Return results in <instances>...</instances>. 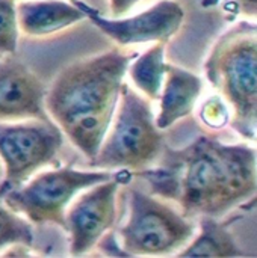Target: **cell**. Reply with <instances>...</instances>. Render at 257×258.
<instances>
[{"instance_id":"277c9868","label":"cell","mask_w":257,"mask_h":258,"mask_svg":"<svg viewBox=\"0 0 257 258\" xmlns=\"http://www.w3.org/2000/svg\"><path fill=\"white\" fill-rule=\"evenodd\" d=\"M118 101L114 128L89 160V166L95 169H147L165 150L162 130L156 125L151 106L127 83H123Z\"/></svg>"},{"instance_id":"52a82bcc","label":"cell","mask_w":257,"mask_h":258,"mask_svg":"<svg viewBox=\"0 0 257 258\" xmlns=\"http://www.w3.org/2000/svg\"><path fill=\"white\" fill-rule=\"evenodd\" d=\"M62 145L64 133L53 121L0 122V162L5 172L0 198L11 189L24 184L42 166L52 163Z\"/></svg>"},{"instance_id":"2e32d148","label":"cell","mask_w":257,"mask_h":258,"mask_svg":"<svg viewBox=\"0 0 257 258\" xmlns=\"http://www.w3.org/2000/svg\"><path fill=\"white\" fill-rule=\"evenodd\" d=\"M18 23L15 0H0V54H15Z\"/></svg>"},{"instance_id":"ba28073f","label":"cell","mask_w":257,"mask_h":258,"mask_svg":"<svg viewBox=\"0 0 257 258\" xmlns=\"http://www.w3.org/2000/svg\"><path fill=\"white\" fill-rule=\"evenodd\" d=\"M77 5L106 36L121 47L165 41L176 35L185 20V11L176 0H161L141 14L126 18H106L82 0H71Z\"/></svg>"},{"instance_id":"9a60e30c","label":"cell","mask_w":257,"mask_h":258,"mask_svg":"<svg viewBox=\"0 0 257 258\" xmlns=\"http://www.w3.org/2000/svg\"><path fill=\"white\" fill-rule=\"evenodd\" d=\"M33 242L32 227L20 215L0 204V249L9 246H30Z\"/></svg>"},{"instance_id":"30bf717a","label":"cell","mask_w":257,"mask_h":258,"mask_svg":"<svg viewBox=\"0 0 257 258\" xmlns=\"http://www.w3.org/2000/svg\"><path fill=\"white\" fill-rule=\"evenodd\" d=\"M44 83L14 54H0V122L52 121L44 107Z\"/></svg>"},{"instance_id":"8992f818","label":"cell","mask_w":257,"mask_h":258,"mask_svg":"<svg viewBox=\"0 0 257 258\" xmlns=\"http://www.w3.org/2000/svg\"><path fill=\"white\" fill-rule=\"evenodd\" d=\"M112 178L106 169L77 171L73 168H61L45 171L11 189L0 200L5 206L23 215L33 224H55L64 228L65 212L71 200L85 189Z\"/></svg>"},{"instance_id":"4fadbf2b","label":"cell","mask_w":257,"mask_h":258,"mask_svg":"<svg viewBox=\"0 0 257 258\" xmlns=\"http://www.w3.org/2000/svg\"><path fill=\"white\" fill-rule=\"evenodd\" d=\"M179 257H242L244 251L238 246L227 225L214 216H200V234L194 242L176 252Z\"/></svg>"},{"instance_id":"9c48e42d","label":"cell","mask_w":257,"mask_h":258,"mask_svg":"<svg viewBox=\"0 0 257 258\" xmlns=\"http://www.w3.org/2000/svg\"><path fill=\"white\" fill-rule=\"evenodd\" d=\"M120 183L109 178L94 184L65 212L64 230L70 234V254L91 251L115 222L117 192Z\"/></svg>"},{"instance_id":"3957f363","label":"cell","mask_w":257,"mask_h":258,"mask_svg":"<svg viewBox=\"0 0 257 258\" xmlns=\"http://www.w3.org/2000/svg\"><path fill=\"white\" fill-rule=\"evenodd\" d=\"M212 86L230 104V124L244 139L254 141L257 124L256 24L241 21L214 45L204 62Z\"/></svg>"},{"instance_id":"d6986e66","label":"cell","mask_w":257,"mask_h":258,"mask_svg":"<svg viewBox=\"0 0 257 258\" xmlns=\"http://www.w3.org/2000/svg\"><path fill=\"white\" fill-rule=\"evenodd\" d=\"M138 2H141V0H109L111 14L114 17H121L126 12H129Z\"/></svg>"},{"instance_id":"6da1fadb","label":"cell","mask_w":257,"mask_h":258,"mask_svg":"<svg viewBox=\"0 0 257 258\" xmlns=\"http://www.w3.org/2000/svg\"><path fill=\"white\" fill-rule=\"evenodd\" d=\"M159 168L138 171L155 195L174 200L186 218H220L256 194V151L200 136L182 150H164Z\"/></svg>"},{"instance_id":"5b68a950","label":"cell","mask_w":257,"mask_h":258,"mask_svg":"<svg viewBox=\"0 0 257 258\" xmlns=\"http://www.w3.org/2000/svg\"><path fill=\"white\" fill-rule=\"evenodd\" d=\"M129 219L120 230L126 255H168L194 237L189 218L139 189L130 190Z\"/></svg>"},{"instance_id":"8fae6325","label":"cell","mask_w":257,"mask_h":258,"mask_svg":"<svg viewBox=\"0 0 257 258\" xmlns=\"http://www.w3.org/2000/svg\"><path fill=\"white\" fill-rule=\"evenodd\" d=\"M161 91V109L155 118L158 128L167 130L174 122L192 113L201 95L203 83L194 73L177 65L167 63L165 80Z\"/></svg>"},{"instance_id":"7c38bea8","label":"cell","mask_w":257,"mask_h":258,"mask_svg":"<svg viewBox=\"0 0 257 258\" xmlns=\"http://www.w3.org/2000/svg\"><path fill=\"white\" fill-rule=\"evenodd\" d=\"M17 23L29 36H45L61 32L86 18L74 3L65 0H29L15 5Z\"/></svg>"},{"instance_id":"7a4b0ae2","label":"cell","mask_w":257,"mask_h":258,"mask_svg":"<svg viewBox=\"0 0 257 258\" xmlns=\"http://www.w3.org/2000/svg\"><path fill=\"white\" fill-rule=\"evenodd\" d=\"M133 57L114 48L77 60L45 89L44 107L50 119L89 160L106 138Z\"/></svg>"},{"instance_id":"e0dca14e","label":"cell","mask_w":257,"mask_h":258,"mask_svg":"<svg viewBox=\"0 0 257 258\" xmlns=\"http://www.w3.org/2000/svg\"><path fill=\"white\" fill-rule=\"evenodd\" d=\"M201 121L211 128H223L230 119L227 106L221 97H212L206 100V103L200 109Z\"/></svg>"},{"instance_id":"ac0fdd59","label":"cell","mask_w":257,"mask_h":258,"mask_svg":"<svg viewBox=\"0 0 257 258\" xmlns=\"http://www.w3.org/2000/svg\"><path fill=\"white\" fill-rule=\"evenodd\" d=\"M220 3H227L235 12H242L245 15L254 17L257 9V0H201L203 8H215Z\"/></svg>"},{"instance_id":"ffe728a7","label":"cell","mask_w":257,"mask_h":258,"mask_svg":"<svg viewBox=\"0 0 257 258\" xmlns=\"http://www.w3.org/2000/svg\"><path fill=\"white\" fill-rule=\"evenodd\" d=\"M3 177V165H2V162H0V178Z\"/></svg>"},{"instance_id":"5bb4252c","label":"cell","mask_w":257,"mask_h":258,"mask_svg":"<svg viewBox=\"0 0 257 258\" xmlns=\"http://www.w3.org/2000/svg\"><path fill=\"white\" fill-rule=\"evenodd\" d=\"M165 41H158L127 68L135 86L151 100L159 98L165 80Z\"/></svg>"}]
</instances>
